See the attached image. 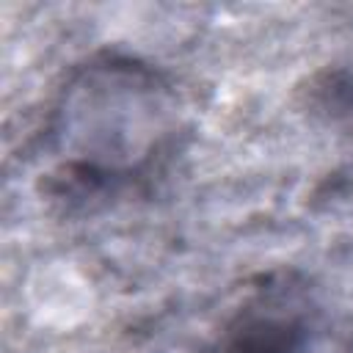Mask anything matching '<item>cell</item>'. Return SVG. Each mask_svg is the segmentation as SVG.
I'll list each match as a JSON object with an SVG mask.
<instances>
[{"instance_id": "1", "label": "cell", "mask_w": 353, "mask_h": 353, "mask_svg": "<svg viewBox=\"0 0 353 353\" xmlns=\"http://www.w3.org/2000/svg\"><path fill=\"white\" fill-rule=\"evenodd\" d=\"M174 94L163 77L127 58H99L74 72L52 124V176L66 199H94L141 179L176 132Z\"/></svg>"}, {"instance_id": "3", "label": "cell", "mask_w": 353, "mask_h": 353, "mask_svg": "<svg viewBox=\"0 0 353 353\" xmlns=\"http://www.w3.org/2000/svg\"><path fill=\"white\" fill-rule=\"evenodd\" d=\"M317 97L323 110L347 124L353 130V61L347 66H336L328 72V77L317 85Z\"/></svg>"}, {"instance_id": "2", "label": "cell", "mask_w": 353, "mask_h": 353, "mask_svg": "<svg viewBox=\"0 0 353 353\" xmlns=\"http://www.w3.org/2000/svg\"><path fill=\"white\" fill-rule=\"evenodd\" d=\"M303 345V312L287 292L265 290L229 320L218 353H301Z\"/></svg>"}]
</instances>
